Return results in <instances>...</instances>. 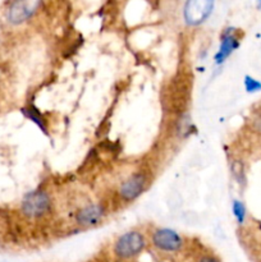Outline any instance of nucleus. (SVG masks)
Here are the masks:
<instances>
[{
  "mask_svg": "<svg viewBox=\"0 0 261 262\" xmlns=\"http://www.w3.org/2000/svg\"><path fill=\"white\" fill-rule=\"evenodd\" d=\"M40 2H15L8 10V20L13 25H20L30 19L38 10Z\"/></svg>",
  "mask_w": 261,
  "mask_h": 262,
  "instance_id": "obj_7",
  "label": "nucleus"
},
{
  "mask_svg": "<svg viewBox=\"0 0 261 262\" xmlns=\"http://www.w3.org/2000/svg\"><path fill=\"white\" fill-rule=\"evenodd\" d=\"M238 46H240V38H238L234 28H225L223 31L222 36H220L219 48H217L216 54L214 55L215 64L220 66V64L224 63Z\"/></svg>",
  "mask_w": 261,
  "mask_h": 262,
  "instance_id": "obj_5",
  "label": "nucleus"
},
{
  "mask_svg": "<svg viewBox=\"0 0 261 262\" xmlns=\"http://www.w3.org/2000/svg\"><path fill=\"white\" fill-rule=\"evenodd\" d=\"M51 209V199L48 192L36 189L30 192L23 197L22 201V211L26 216L38 219L42 217L50 211Z\"/></svg>",
  "mask_w": 261,
  "mask_h": 262,
  "instance_id": "obj_2",
  "label": "nucleus"
},
{
  "mask_svg": "<svg viewBox=\"0 0 261 262\" xmlns=\"http://www.w3.org/2000/svg\"><path fill=\"white\" fill-rule=\"evenodd\" d=\"M191 125H192L191 118H189L188 114H184L178 122V133H179V136H187V135H188Z\"/></svg>",
  "mask_w": 261,
  "mask_h": 262,
  "instance_id": "obj_12",
  "label": "nucleus"
},
{
  "mask_svg": "<svg viewBox=\"0 0 261 262\" xmlns=\"http://www.w3.org/2000/svg\"><path fill=\"white\" fill-rule=\"evenodd\" d=\"M197 262H220V260L212 255H201Z\"/></svg>",
  "mask_w": 261,
  "mask_h": 262,
  "instance_id": "obj_14",
  "label": "nucleus"
},
{
  "mask_svg": "<svg viewBox=\"0 0 261 262\" xmlns=\"http://www.w3.org/2000/svg\"><path fill=\"white\" fill-rule=\"evenodd\" d=\"M243 84H245V90L248 92V94H255V92L261 91V82L251 76L245 77Z\"/></svg>",
  "mask_w": 261,
  "mask_h": 262,
  "instance_id": "obj_11",
  "label": "nucleus"
},
{
  "mask_svg": "<svg viewBox=\"0 0 261 262\" xmlns=\"http://www.w3.org/2000/svg\"><path fill=\"white\" fill-rule=\"evenodd\" d=\"M232 214L234 216V219L237 220V223L240 225H243L246 222V217H247V210H246L245 204L240 200H234L232 202Z\"/></svg>",
  "mask_w": 261,
  "mask_h": 262,
  "instance_id": "obj_10",
  "label": "nucleus"
},
{
  "mask_svg": "<svg viewBox=\"0 0 261 262\" xmlns=\"http://www.w3.org/2000/svg\"><path fill=\"white\" fill-rule=\"evenodd\" d=\"M214 9L211 2H188L184 7V19L188 25L196 26L205 22Z\"/></svg>",
  "mask_w": 261,
  "mask_h": 262,
  "instance_id": "obj_6",
  "label": "nucleus"
},
{
  "mask_svg": "<svg viewBox=\"0 0 261 262\" xmlns=\"http://www.w3.org/2000/svg\"><path fill=\"white\" fill-rule=\"evenodd\" d=\"M258 7H260V8H261V3H258Z\"/></svg>",
  "mask_w": 261,
  "mask_h": 262,
  "instance_id": "obj_15",
  "label": "nucleus"
},
{
  "mask_svg": "<svg viewBox=\"0 0 261 262\" xmlns=\"http://www.w3.org/2000/svg\"><path fill=\"white\" fill-rule=\"evenodd\" d=\"M22 113L28 118V119L32 120V122L35 123V124L37 125V127L40 128L44 133L48 132V125H46L45 118L42 117V114H41V113L38 112L36 107H33V106L25 107V109H22Z\"/></svg>",
  "mask_w": 261,
  "mask_h": 262,
  "instance_id": "obj_9",
  "label": "nucleus"
},
{
  "mask_svg": "<svg viewBox=\"0 0 261 262\" xmlns=\"http://www.w3.org/2000/svg\"><path fill=\"white\" fill-rule=\"evenodd\" d=\"M105 215V209L100 204H92L89 206H84L79 210L76 215L77 224L81 227H95L102 220Z\"/></svg>",
  "mask_w": 261,
  "mask_h": 262,
  "instance_id": "obj_8",
  "label": "nucleus"
},
{
  "mask_svg": "<svg viewBox=\"0 0 261 262\" xmlns=\"http://www.w3.org/2000/svg\"><path fill=\"white\" fill-rule=\"evenodd\" d=\"M151 243L161 252L176 253L184 247V238L170 228H158L151 234Z\"/></svg>",
  "mask_w": 261,
  "mask_h": 262,
  "instance_id": "obj_3",
  "label": "nucleus"
},
{
  "mask_svg": "<svg viewBox=\"0 0 261 262\" xmlns=\"http://www.w3.org/2000/svg\"><path fill=\"white\" fill-rule=\"evenodd\" d=\"M146 248V238L138 230H129L117 238L113 246V252L120 260L137 257Z\"/></svg>",
  "mask_w": 261,
  "mask_h": 262,
  "instance_id": "obj_1",
  "label": "nucleus"
},
{
  "mask_svg": "<svg viewBox=\"0 0 261 262\" xmlns=\"http://www.w3.org/2000/svg\"><path fill=\"white\" fill-rule=\"evenodd\" d=\"M232 173H233V177H234L235 181H237L238 183L241 184L245 183V170H243L242 163H240V161L233 163Z\"/></svg>",
  "mask_w": 261,
  "mask_h": 262,
  "instance_id": "obj_13",
  "label": "nucleus"
},
{
  "mask_svg": "<svg viewBox=\"0 0 261 262\" xmlns=\"http://www.w3.org/2000/svg\"><path fill=\"white\" fill-rule=\"evenodd\" d=\"M147 184V178L143 173H133L119 186V196L124 201H135L143 193Z\"/></svg>",
  "mask_w": 261,
  "mask_h": 262,
  "instance_id": "obj_4",
  "label": "nucleus"
}]
</instances>
